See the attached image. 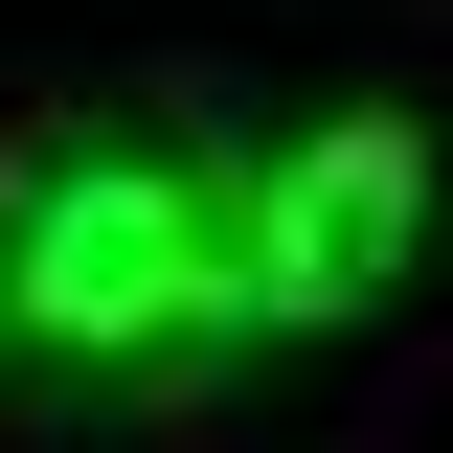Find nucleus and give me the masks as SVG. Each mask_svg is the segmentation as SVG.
I'll return each mask as SVG.
<instances>
[{"mask_svg": "<svg viewBox=\"0 0 453 453\" xmlns=\"http://www.w3.org/2000/svg\"><path fill=\"white\" fill-rule=\"evenodd\" d=\"M23 340L68 363H204L226 340V204L159 159H46L23 181Z\"/></svg>", "mask_w": 453, "mask_h": 453, "instance_id": "1", "label": "nucleus"}, {"mask_svg": "<svg viewBox=\"0 0 453 453\" xmlns=\"http://www.w3.org/2000/svg\"><path fill=\"white\" fill-rule=\"evenodd\" d=\"M408 250H431V136L408 113H318L273 181H226V318H273V340H340Z\"/></svg>", "mask_w": 453, "mask_h": 453, "instance_id": "2", "label": "nucleus"}]
</instances>
